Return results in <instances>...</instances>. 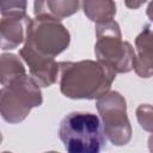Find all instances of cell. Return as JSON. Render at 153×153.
Wrapping results in <instances>:
<instances>
[{"mask_svg":"<svg viewBox=\"0 0 153 153\" xmlns=\"http://www.w3.org/2000/svg\"><path fill=\"white\" fill-rule=\"evenodd\" d=\"M97 110L105 136L115 146H124L131 139V126L127 115V102L117 91H108L97 98Z\"/></svg>","mask_w":153,"mask_h":153,"instance_id":"6","label":"cell"},{"mask_svg":"<svg viewBox=\"0 0 153 153\" xmlns=\"http://www.w3.org/2000/svg\"><path fill=\"white\" fill-rule=\"evenodd\" d=\"M2 142V134H1V131H0V143Z\"/></svg>","mask_w":153,"mask_h":153,"instance_id":"16","label":"cell"},{"mask_svg":"<svg viewBox=\"0 0 153 153\" xmlns=\"http://www.w3.org/2000/svg\"><path fill=\"white\" fill-rule=\"evenodd\" d=\"M79 11V0H35L36 17H48L56 20L71 17Z\"/></svg>","mask_w":153,"mask_h":153,"instance_id":"9","label":"cell"},{"mask_svg":"<svg viewBox=\"0 0 153 153\" xmlns=\"http://www.w3.org/2000/svg\"><path fill=\"white\" fill-rule=\"evenodd\" d=\"M71 43V33L56 19L48 17L25 18V43L39 55L55 57L65 51Z\"/></svg>","mask_w":153,"mask_h":153,"instance_id":"4","label":"cell"},{"mask_svg":"<svg viewBox=\"0 0 153 153\" xmlns=\"http://www.w3.org/2000/svg\"><path fill=\"white\" fill-rule=\"evenodd\" d=\"M60 90L71 99H97L110 91L116 72L100 61L59 62Z\"/></svg>","mask_w":153,"mask_h":153,"instance_id":"1","label":"cell"},{"mask_svg":"<svg viewBox=\"0 0 153 153\" xmlns=\"http://www.w3.org/2000/svg\"><path fill=\"white\" fill-rule=\"evenodd\" d=\"M85 16L96 24L112 20L116 14L114 0H81Z\"/></svg>","mask_w":153,"mask_h":153,"instance_id":"11","label":"cell"},{"mask_svg":"<svg viewBox=\"0 0 153 153\" xmlns=\"http://www.w3.org/2000/svg\"><path fill=\"white\" fill-rule=\"evenodd\" d=\"M26 18V17H25ZM25 18L2 17L0 19V48H18L25 39Z\"/></svg>","mask_w":153,"mask_h":153,"instance_id":"10","label":"cell"},{"mask_svg":"<svg viewBox=\"0 0 153 153\" xmlns=\"http://www.w3.org/2000/svg\"><path fill=\"white\" fill-rule=\"evenodd\" d=\"M24 74H26L25 67L17 55L10 53L0 55V84L2 86Z\"/></svg>","mask_w":153,"mask_h":153,"instance_id":"12","label":"cell"},{"mask_svg":"<svg viewBox=\"0 0 153 153\" xmlns=\"http://www.w3.org/2000/svg\"><path fill=\"white\" fill-rule=\"evenodd\" d=\"M94 54L98 61L110 66L116 73H129L133 69L134 49L131 44L122 39L117 22L109 20L96 24Z\"/></svg>","mask_w":153,"mask_h":153,"instance_id":"5","label":"cell"},{"mask_svg":"<svg viewBox=\"0 0 153 153\" xmlns=\"http://www.w3.org/2000/svg\"><path fill=\"white\" fill-rule=\"evenodd\" d=\"M59 136L69 153H98L106 141L99 117L82 111L71 112L62 118Z\"/></svg>","mask_w":153,"mask_h":153,"instance_id":"2","label":"cell"},{"mask_svg":"<svg viewBox=\"0 0 153 153\" xmlns=\"http://www.w3.org/2000/svg\"><path fill=\"white\" fill-rule=\"evenodd\" d=\"M136 117L140 126L147 130L152 131V106L149 104H142L136 109Z\"/></svg>","mask_w":153,"mask_h":153,"instance_id":"14","label":"cell"},{"mask_svg":"<svg viewBox=\"0 0 153 153\" xmlns=\"http://www.w3.org/2000/svg\"><path fill=\"white\" fill-rule=\"evenodd\" d=\"M147 0H124V4L128 8H131V10H136L139 8L140 6H142Z\"/></svg>","mask_w":153,"mask_h":153,"instance_id":"15","label":"cell"},{"mask_svg":"<svg viewBox=\"0 0 153 153\" xmlns=\"http://www.w3.org/2000/svg\"><path fill=\"white\" fill-rule=\"evenodd\" d=\"M19 55L26 62L31 76L41 87H49L56 82L60 69L54 57L39 55L26 45L19 50Z\"/></svg>","mask_w":153,"mask_h":153,"instance_id":"7","label":"cell"},{"mask_svg":"<svg viewBox=\"0 0 153 153\" xmlns=\"http://www.w3.org/2000/svg\"><path fill=\"white\" fill-rule=\"evenodd\" d=\"M43 103L41 86L26 74L0 88V115L11 124L23 122L32 108Z\"/></svg>","mask_w":153,"mask_h":153,"instance_id":"3","label":"cell"},{"mask_svg":"<svg viewBox=\"0 0 153 153\" xmlns=\"http://www.w3.org/2000/svg\"><path fill=\"white\" fill-rule=\"evenodd\" d=\"M136 54H134L133 69L141 78L152 76V30L151 25L145 29L135 38Z\"/></svg>","mask_w":153,"mask_h":153,"instance_id":"8","label":"cell"},{"mask_svg":"<svg viewBox=\"0 0 153 153\" xmlns=\"http://www.w3.org/2000/svg\"><path fill=\"white\" fill-rule=\"evenodd\" d=\"M27 0H0V13L2 17L25 18Z\"/></svg>","mask_w":153,"mask_h":153,"instance_id":"13","label":"cell"}]
</instances>
